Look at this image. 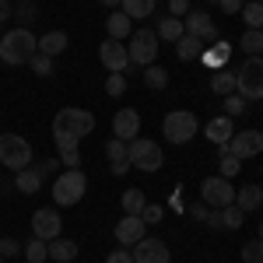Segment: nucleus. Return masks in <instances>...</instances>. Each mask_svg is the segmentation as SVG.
I'll return each mask as SVG.
<instances>
[{"label":"nucleus","mask_w":263,"mask_h":263,"mask_svg":"<svg viewBox=\"0 0 263 263\" xmlns=\"http://www.w3.org/2000/svg\"><path fill=\"white\" fill-rule=\"evenodd\" d=\"M155 7H158V0H123V4H120V11H123L130 21L151 18V14H155Z\"/></svg>","instance_id":"obj_25"},{"label":"nucleus","mask_w":263,"mask_h":263,"mask_svg":"<svg viewBox=\"0 0 263 263\" xmlns=\"http://www.w3.org/2000/svg\"><path fill=\"white\" fill-rule=\"evenodd\" d=\"M162 134L168 144H190L197 137V116L190 109H172L162 120Z\"/></svg>","instance_id":"obj_6"},{"label":"nucleus","mask_w":263,"mask_h":263,"mask_svg":"<svg viewBox=\"0 0 263 263\" xmlns=\"http://www.w3.org/2000/svg\"><path fill=\"white\" fill-rule=\"evenodd\" d=\"M168 14L172 18H186L190 14V0H168Z\"/></svg>","instance_id":"obj_44"},{"label":"nucleus","mask_w":263,"mask_h":263,"mask_svg":"<svg viewBox=\"0 0 263 263\" xmlns=\"http://www.w3.org/2000/svg\"><path fill=\"white\" fill-rule=\"evenodd\" d=\"M99 4H102V7H109V11H116V7H120L123 0H99Z\"/></svg>","instance_id":"obj_51"},{"label":"nucleus","mask_w":263,"mask_h":263,"mask_svg":"<svg viewBox=\"0 0 263 263\" xmlns=\"http://www.w3.org/2000/svg\"><path fill=\"white\" fill-rule=\"evenodd\" d=\"M235 91L246 102L263 99V57H246L242 67L235 70Z\"/></svg>","instance_id":"obj_2"},{"label":"nucleus","mask_w":263,"mask_h":263,"mask_svg":"<svg viewBox=\"0 0 263 263\" xmlns=\"http://www.w3.org/2000/svg\"><path fill=\"white\" fill-rule=\"evenodd\" d=\"M105 263H134V256H130V249H112Z\"/></svg>","instance_id":"obj_48"},{"label":"nucleus","mask_w":263,"mask_h":263,"mask_svg":"<svg viewBox=\"0 0 263 263\" xmlns=\"http://www.w3.org/2000/svg\"><path fill=\"white\" fill-rule=\"evenodd\" d=\"M35 53H39V39L32 35L28 25H18L11 32H4V39H0V60L7 63V67H21V63L32 60Z\"/></svg>","instance_id":"obj_1"},{"label":"nucleus","mask_w":263,"mask_h":263,"mask_svg":"<svg viewBox=\"0 0 263 263\" xmlns=\"http://www.w3.org/2000/svg\"><path fill=\"white\" fill-rule=\"evenodd\" d=\"M49 260H57V263L78 260V242H74V239H63V235H57V239L49 242Z\"/></svg>","instance_id":"obj_26"},{"label":"nucleus","mask_w":263,"mask_h":263,"mask_svg":"<svg viewBox=\"0 0 263 263\" xmlns=\"http://www.w3.org/2000/svg\"><path fill=\"white\" fill-rule=\"evenodd\" d=\"M60 165H67V168H78V165H81V155H78V151H60Z\"/></svg>","instance_id":"obj_46"},{"label":"nucleus","mask_w":263,"mask_h":263,"mask_svg":"<svg viewBox=\"0 0 263 263\" xmlns=\"http://www.w3.org/2000/svg\"><path fill=\"white\" fill-rule=\"evenodd\" d=\"M242 4H246V0H218V7H221L224 14H239V11H242Z\"/></svg>","instance_id":"obj_47"},{"label":"nucleus","mask_w":263,"mask_h":263,"mask_svg":"<svg viewBox=\"0 0 263 263\" xmlns=\"http://www.w3.org/2000/svg\"><path fill=\"white\" fill-rule=\"evenodd\" d=\"M242 221H246V211H239L235 203H228V207H214V211H211V218H207L211 228H224V232L242 228Z\"/></svg>","instance_id":"obj_17"},{"label":"nucleus","mask_w":263,"mask_h":263,"mask_svg":"<svg viewBox=\"0 0 263 263\" xmlns=\"http://www.w3.org/2000/svg\"><path fill=\"white\" fill-rule=\"evenodd\" d=\"M105 32H109V39H126L130 32H134V21L126 18L123 11H109V18H105Z\"/></svg>","instance_id":"obj_22"},{"label":"nucleus","mask_w":263,"mask_h":263,"mask_svg":"<svg viewBox=\"0 0 263 263\" xmlns=\"http://www.w3.org/2000/svg\"><path fill=\"white\" fill-rule=\"evenodd\" d=\"M155 35L165 42H179L186 35V28H182V18H172V14H162L158 18V28H155Z\"/></svg>","instance_id":"obj_24"},{"label":"nucleus","mask_w":263,"mask_h":263,"mask_svg":"<svg viewBox=\"0 0 263 263\" xmlns=\"http://www.w3.org/2000/svg\"><path fill=\"white\" fill-rule=\"evenodd\" d=\"M242 263H263V239H253L242 246Z\"/></svg>","instance_id":"obj_38"},{"label":"nucleus","mask_w":263,"mask_h":263,"mask_svg":"<svg viewBox=\"0 0 263 263\" xmlns=\"http://www.w3.org/2000/svg\"><path fill=\"white\" fill-rule=\"evenodd\" d=\"M95 130V116L88 112V109H74V105H67L60 109L57 116H53V134H74V137H88Z\"/></svg>","instance_id":"obj_5"},{"label":"nucleus","mask_w":263,"mask_h":263,"mask_svg":"<svg viewBox=\"0 0 263 263\" xmlns=\"http://www.w3.org/2000/svg\"><path fill=\"white\" fill-rule=\"evenodd\" d=\"M232 134H235L232 116H218V120H211L207 126H203V137H207L211 144H218V147H224V144L232 141Z\"/></svg>","instance_id":"obj_18"},{"label":"nucleus","mask_w":263,"mask_h":263,"mask_svg":"<svg viewBox=\"0 0 263 263\" xmlns=\"http://www.w3.org/2000/svg\"><path fill=\"white\" fill-rule=\"evenodd\" d=\"M57 165H60V158H46V162H39V165H35V168H39V176H42V179H46V176H49V172H53Z\"/></svg>","instance_id":"obj_49"},{"label":"nucleus","mask_w":263,"mask_h":263,"mask_svg":"<svg viewBox=\"0 0 263 263\" xmlns=\"http://www.w3.org/2000/svg\"><path fill=\"white\" fill-rule=\"evenodd\" d=\"M28 67H32V74H39V78H49V74H53V57H46V53H35V57L28 60Z\"/></svg>","instance_id":"obj_37"},{"label":"nucleus","mask_w":263,"mask_h":263,"mask_svg":"<svg viewBox=\"0 0 263 263\" xmlns=\"http://www.w3.org/2000/svg\"><path fill=\"white\" fill-rule=\"evenodd\" d=\"M218 151H221V155H218V168H221L218 176H224V179H232V176H235V172L242 168V162H239V158H235V155H232L228 147H218Z\"/></svg>","instance_id":"obj_34"},{"label":"nucleus","mask_w":263,"mask_h":263,"mask_svg":"<svg viewBox=\"0 0 263 263\" xmlns=\"http://www.w3.org/2000/svg\"><path fill=\"white\" fill-rule=\"evenodd\" d=\"M235 207L239 211H260L263 207V186H256V182H249V186H242V190H235Z\"/></svg>","instance_id":"obj_20"},{"label":"nucleus","mask_w":263,"mask_h":263,"mask_svg":"<svg viewBox=\"0 0 263 263\" xmlns=\"http://www.w3.org/2000/svg\"><path fill=\"white\" fill-rule=\"evenodd\" d=\"M105 158H109V168H112V176H126L134 165H130V155H126V144L123 141H112L105 144Z\"/></svg>","instance_id":"obj_19"},{"label":"nucleus","mask_w":263,"mask_h":263,"mask_svg":"<svg viewBox=\"0 0 263 263\" xmlns=\"http://www.w3.org/2000/svg\"><path fill=\"white\" fill-rule=\"evenodd\" d=\"M239 49H246L249 57H260L263 53V28H246L242 39H239Z\"/></svg>","instance_id":"obj_30"},{"label":"nucleus","mask_w":263,"mask_h":263,"mask_svg":"<svg viewBox=\"0 0 263 263\" xmlns=\"http://www.w3.org/2000/svg\"><path fill=\"white\" fill-rule=\"evenodd\" d=\"M53 141H57V151H78L81 137H74V134H53Z\"/></svg>","instance_id":"obj_42"},{"label":"nucleus","mask_w":263,"mask_h":263,"mask_svg":"<svg viewBox=\"0 0 263 263\" xmlns=\"http://www.w3.org/2000/svg\"><path fill=\"white\" fill-rule=\"evenodd\" d=\"M35 14H39V7H35L32 0H18V4H14V18L18 21H28V25H32Z\"/></svg>","instance_id":"obj_39"},{"label":"nucleus","mask_w":263,"mask_h":263,"mask_svg":"<svg viewBox=\"0 0 263 263\" xmlns=\"http://www.w3.org/2000/svg\"><path fill=\"white\" fill-rule=\"evenodd\" d=\"M144 207H147L144 190H126V193H123V214H141Z\"/></svg>","instance_id":"obj_33"},{"label":"nucleus","mask_w":263,"mask_h":263,"mask_svg":"<svg viewBox=\"0 0 263 263\" xmlns=\"http://www.w3.org/2000/svg\"><path fill=\"white\" fill-rule=\"evenodd\" d=\"M84 190H88V179H84L81 168H67L63 176H57V182H53V203L57 207H74V203L84 197Z\"/></svg>","instance_id":"obj_3"},{"label":"nucleus","mask_w":263,"mask_h":263,"mask_svg":"<svg viewBox=\"0 0 263 263\" xmlns=\"http://www.w3.org/2000/svg\"><path fill=\"white\" fill-rule=\"evenodd\" d=\"M246 109H249V102H246L242 95H239V91L224 95V116H232V120H235V116H242Z\"/></svg>","instance_id":"obj_36"},{"label":"nucleus","mask_w":263,"mask_h":263,"mask_svg":"<svg viewBox=\"0 0 263 263\" xmlns=\"http://www.w3.org/2000/svg\"><path fill=\"white\" fill-rule=\"evenodd\" d=\"M260 239H263V224H260Z\"/></svg>","instance_id":"obj_52"},{"label":"nucleus","mask_w":263,"mask_h":263,"mask_svg":"<svg viewBox=\"0 0 263 263\" xmlns=\"http://www.w3.org/2000/svg\"><path fill=\"white\" fill-rule=\"evenodd\" d=\"M126 53H130V63L134 67H151L155 57H158V35H155V28H137V32H130V46H126Z\"/></svg>","instance_id":"obj_7"},{"label":"nucleus","mask_w":263,"mask_h":263,"mask_svg":"<svg viewBox=\"0 0 263 263\" xmlns=\"http://www.w3.org/2000/svg\"><path fill=\"white\" fill-rule=\"evenodd\" d=\"M60 232H63V218L57 214V207H39V211L32 214V235H35V239L53 242Z\"/></svg>","instance_id":"obj_10"},{"label":"nucleus","mask_w":263,"mask_h":263,"mask_svg":"<svg viewBox=\"0 0 263 263\" xmlns=\"http://www.w3.org/2000/svg\"><path fill=\"white\" fill-rule=\"evenodd\" d=\"M18 253H21L18 239H11V235H4V239H0V256H4V260H7V256H18Z\"/></svg>","instance_id":"obj_43"},{"label":"nucleus","mask_w":263,"mask_h":263,"mask_svg":"<svg viewBox=\"0 0 263 263\" xmlns=\"http://www.w3.org/2000/svg\"><path fill=\"white\" fill-rule=\"evenodd\" d=\"M144 84H147V88H151V91H165V88H168V74H165L162 67H155V63H151V67H144Z\"/></svg>","instance_id":"obj_31"},{"label":"nucleus","mask_w":263,"mask_h":263,"mask_svg":"<svg viewBox=\"0 0 263 263\" xmlns=\"http://www.w3.org/2000/svg\"><path fill=\"white\" fill-rule=\"evenodd\" d=\"M228 57H232V46H228L224 39H218L211 49H203V53H200V63H207L211 70H221L224 63H228Z\"/></svg>","instance_id":"obj_21"},{"label":"nucleus","mask_w":263,"mask_h":263,"mask_svg":"<svg viewBox=\"0 0 263 263\" xmlns=\"http://www.w3.org/2000/svg\"><path fill=\"white\" fill-rule=\"evenodd\" d=\"M67 42H70V39H67V32H60V28H57V32H46V35L39 39V53H46V57L57 60L63 49H67Z\"/></svg>","instance_id":"obj_27"},{"label":"nucleus","mask_w":263,"mask_h":263,"mask_svg":"<svg viewBox=\"0 0 263 263\" xmlns=\"http://www.w3.org/2000/svg\"><path fill=\"white\" fill-rule=\"evenodd\" d=\"M99 60L109 74H123V70L130 67V53H126V46H123L120 39H105L99 46Z\"/></svg>","instance_id":"obj_13"},{"label":"nucleus","mask_w":263,"mask_h":263,"mask_svg":"<svg viewBox=\"0 0 263 263\" xmlns=\"http://www.w3.org/2000/svg\"><path fill=\"white\" fill-rule=\"evenodd\" d=\"M0 165L11 168V172L28 168L32 165V144L21 134H0Z\"/></svg>","instance_id":"obj_4"},{"label":"nucleus","mask_w":263,"mask_h":263,"mask_svg":"<svg viewBox=\"0 0 263 263\" xmlns=\"http://www.w3.org/2000/svg\"><path fill=\"white\" fill-rule=\"evenodd\" d=\"M126 155H130V165L141 168V172H158L162 162H165L162 147H158L155 141H144V137H137V141L126 144Z\"/></svg>","instance_id":"obj_8"},{"label":"nucleus","mask_w":263,"mask_h":263,"mask_svg":"<svg viewBox=\"0 0 263 263\" xmlns=\"http://www.w3.org/2000/svg\"><path fill=\"white\" fill-rule=\"evenodd\" d=\"M162 218H165V207H162V203H147V207L141 211V221L144 224H158Z\"/></svg>","instance_id":"obj_41"},{"label":"nucleus","mask_w":263,"mask_h":263,"mask_svg":"<svg viewBox=\"0 0 263 263\" xmlns=\"http://www.w3.org/2000/svg\"><path fill=\"white\" fill-rule=\"evenodd\" d=\"M200 203H207L211 211L235 203V186H232V179H224V176H207V179L200 182Z\"/></svg>","instance_id":"obj_9"},{"label":"nucleus","mask_w":263,"mask_h":263,"mask_svg":"<svg viewBox=\"0 0 263 263\" xmlns=\"http://www.w3.org/2000/svg\"><path fill=\"white\" fill-rule=\"evenodd\" d=\"M211 91H214V95H232V91H235V70H214V74H211Z\"/></svg>","instance_id":"obj_28"},{"label":"nucleus","mask_w":263,"mask_h":263,"mask_svg":"<svg viewBox=\"0 0 263 263\" xmlns=\"http://www.w3.org/2000/svg\"><path fill=\"white\" fill-rule=\"evenodd\" d=\"M112 137L123 144L137 141L141 137V112L137 109H120L116 116H112Z\"/></svg>","instance_id":"obj_15"},{"label":"nucleus","mask_w":263,"mask_h":263,"mask_svg":"<svg viewBox=\"0 0 263 263\" xmlns=\"http://www.w3.org/2000/svg\"><path fill=\"white\" fill-rule=\"evenodd\" d=\"M25 253V260L28 263H46L49 260V242H42V239H32V242L21 249Z\"/></svg>","instance_id":"obj_35"},{"label":"nucleus","mask_w":263,"mask_h":263,"mask_svg":"<svg viewBox=\"0 0 263 263\" xmlns=\"http://www.w3.org/2000/svg\"><path fill=\"white\" fill-rule=\"evenodd\" d=\"M14 190H21V193H39L42 190V176L35 165H28V168H21V172H14Z\"/></svg>","instance_id":"obj_23"},{"label":"nucleus","mask_w":263,"mask_h":263,"mask_svg":"<svg viewBox=\"0 0 263 263\" xmlns=\"http://www.w3.org/2000/svg\"><path fill=\"white\" fill-rule=\"evenodd\" d=\"M239 14H242V21L249 25V28H263V4L260 0H246Z\"/></svg>","instance_id":"obj_32"},{"label":"nucleus","mask_w":263,"mask_h":263,"mask_svg":"<svg viewBox=\"0 0 263 263\" xmlns=\"http://www.w3.org/2000/svg\"><path fill=\"white\" fill-rule=\"evenodd\" d=\"M176 53H179V60H200V53H203V42L197 39V35H182L179 42H176Z\"/></svg>","instance_id":"obj_29"},{"label":"nucleus","mask_w":263,"mask_h":263,"mask_svg":"<svg viewBox=\"0 0 263 263\" xmlns=\"http://www.w3.org/2000/svg\"><path fill=\"white\" fill-rule=\"evenodd\" d=\"M207 4H218V0H207Z\"/></svg>","instance_id":"obj_53"},{"label":"nucleus","mask_w":263,"mask_h":263,"mask_svg":"<svg viewBox=\"0 0 263 263\" xmlns=\"http://www.w3.org/2000/svg\"><path fill=\"white\" fill-rule=\"evenodd\" d=\"M182 28H186V35H197L200 42H218V25L211 21L207 11H193L190 7V14L182 18Z\"/></svg>","instance_id":"obj_14"},{"label":"nucleus","mask_w":263,"mask_h":263,"mask_svg":"<svg viewBox=\"0 0 263 263\" xmlns=\"http://www.w3.org/2000/svg\"><path fill=\"white\" fill-rule=\"evenodd\" d=\"M190 218L207 224V218H211V207H207V203H193V207H190Z\"/></svg>","instance_id":"obj_45"},{"label":"nucleus","mask_w":263,"mask_h":263,"mask_svg":"<svg viewBox=\"0 0 263 263\" xmlns=\"http://www.w3.org/2000/svg\"><path fill=\"white\" fill-rule=\"evenodd\" d=\"M0 263H4V256H0Z\"/></svg>","instance_id":"obj_54"},{"label":"nucleus","mask_w":263,"mask_h":263,"mask_svg":"<svg viewBox=\"0 0 263 263\" xmlns=\"http://www.w3.org/2000/svg\"><path fill=\"white\" fill-rule=\"evenodd\" d=\"M14 18V4L11 0H0V21H11Z\"/></svg>","instance_id":"obj_50"},{"label":"nucleus","mask_w":263,"mask_h":263,"mask_svg":"<svg viewBox=\"0 0 263 263\" xmlns=\"http://www.w3.org/2000/svg\"><path fill=\"white\" fill-rule=\"evenodd\" d=\"M260 4H263V0H260Z\"/></svg>","instance_id":"obj_55"},{"label":"nucleus","mask_w":263,"mask_h":263,"mask_svg":"<svg viewBox=\"0 0 263 263\" xmlns=\"http://www.w3.org/2000/svg\"><path fill=\"white\" fill-rule=\"evenodd\" d=\"M239 162H246V158H256L263 151V134H256V130H235L232 134V141L224 144Z\"/></svg>","instance_id":"obj_11"},{"label":"nucleus","mask_w":263,"mask_h":263,"mask_svg":"<svg viewBox=\"0 0 263 263\" xmlns=\"http://www.w3.org/2000/svg\"><path fill=\"white\" fill-rule=\"evenodd\" d=\"M130 256H134V263H168L172 260L168 246L162 239H147V235H144L141 242L130 246Z\"/></svg>","instance_id":"obj_12"},{"label":"nucleus","mask_w":263,"mask_h":263,"mask_svg":"<svg viewBox=\"0 0 263 263\" xmlns=\"http://www.w3.org/2000/svg\"><path fill=\"white\" fill-rule=\"evenodd\" d=\"M123 91H126V74H109V78H105V95L120 99Z\"/></svg>","instance_id":"obj_40"},{"label":"nucleus","mask_w":263,"mask_h":263,"mask_svg":"<svg viewBox=\"0 0 263 263\" xmlns=\"http://www.w3.org/2000/svg\"><path fill=\"white\" fill-rule=\"evenodd\" d=\"M144 228H147V224L141 221V214H126V218L116 221L112 235H116V242H120V246H134V242H141V239H144Z\"/></svg>","instance_id":"obj_16"}]
</instances>
